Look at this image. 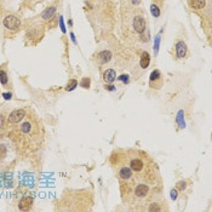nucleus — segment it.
<instances>
[{
    "label": "nucleus",
    "mask_w": 212,
    "mask_h": 212,
    "mask_svg": "<svg viewBox=\"0 0 212 212\" xmlns=\"http://www.w3.org/2000/svg\"><path fill=\"white\" fill-rule=\"evenodd\" d=\"M149 191H150V188H149L148 184H145V183H139L137 187H134V198H137V199H145V198L148 196Z\"/></svg>",
    "instance_id": "f257e3e1"
},
{
    "label": "nucleus",
    "mask_w": 212,
    "mask_h": 212,
    "mask_svg": "<svg viewBox=\"0 0 212 212\" xmlns=\"http://www.w3.org/2000/svg\"><path fill=\"white\" fill-rule=\"evenodd\" d=\"M20 20L16 17V16H6L5 18H4V26L7 28V29H11V31H16V29H18V27H20Z\"/></svg>",
    "instance_id": "f03ea898"
},
{
    "label": "nucleus",
    "mask_w": 212,
    "mask_h": 212,
    "mask_svg": "<svg viewBox=\"0 0 212 212\" xmlns=\"http://www.w3.org/2000/svg\"><path fill=\"white\" fill-rule=\"evenodd\" d=\"M24 116H26V111L17 109V111H13V112L9 115V119H7V120H9V123L16 124V123H20Z\"/></svg>",
    "instance_id": "7ed1b4c3"
},
{
    "label": "nucleus",
    "mask_w": 212,
    "mask_h": 212,
    "mask_svg": "<svg viewBox=\"0 0 212 212\" xmlns=\"http://www.w3.org/2000/svg\"><path fill=\"white\" fill-rule=\"evenodd\" d=\"M118 175H119V178L121 179V181L127 182V181H130V179L134 177V171L130 167H127V166H123V167L119 170Z\"/></svg>",
    "instance_id": "20e7f679"
},
{
    "label": "nucleus",
    "mask_w": 212,
    "mask_h": 212,
    "mask_svg": "<svg viewBox=\"0 0 212 212\" xmlns=\"http://www.w3.org/2000/svg\"><path fill=\"white\" fill-rule=\"evenodd\" d=\"M134 29L137 33H143L145 31V21L143 17L141 16H137L134 20Z\"/></svg>",
    "instance_id": "39448f33"
},
{
    "label": "nucleus",
    "mask_w": 212,
    "mask_h": 212,
    "mask_svg": "<svg viewBox=\"0 0 212 212\" xmlns=\"http://www.w3.org/2000/svg\"><path fill=\"white\" fill-rule=\"evenodd\" d=\"M32 204H33V199L31 198V196H24L23 199H21L20 201V210H22V211H27V210H29L31 207H32Z\"/></svg>",
    "instance_id": "423d86ee"
},
{
    "label": "nucleus",
    "mask_w": 212,
    "mask_h": 212,
    "mask_svg": "<svg viewBox=\"0 0 212 212\" xmlns=\"http://www.w3.org/2000/svg\"><path fill=\"white\" fill-rule=\"evenodd\" d=\"M176 52H177V56L179 58L186 57V55H187V45L184 44L183 41H178L176 44Z\"/></svg>",
    "instance_id": "0eeeda50"
},
{
    "label": "nucleus",
    "mask_w": 212,
    "mask_h": 212,
    "mask_svg": "<svg viewBox=\"0 0 212 212\" xmlns=\"http://www.w3.org/2000/svg\"><path fill=\"white\" fill-rule=\"evenodd\" d=\"M115 79H116V73H115L114 69H108V70L104 72V74H103V80H104L106 82L111 84V82H113Z\"/></svg>",
    "instance_id": "6e6552de"
},
{
    "label": "nucleus",
    "mask_w": 212,
    "mask_h": 212,
    "mask_svg": "<svg viewBox=\"0 0 212 212\" xmlns=\"http://www.w3.org/2000/svg\"><path fill=\"white\" fill-rule=\"evenodd\" d=\"M98 59H100L102 63H106V62H109L111 58H112V52L111 51H102L98 54Z\"/></svg>",
    "instance_id": "1a4fd4ad"
},
{
    "label": "nucleus",
    "mask_w": 212,
    "mask_h": 212,
    "mask_svg": "<svg viewBox=\"0 0 212 212\" xmlns=\"http://www.w3.org/2000/svg\"><path fill=\"white\" fill-rule=\"evenodd\" d=\"M149 63H150V56H149V54H148V52H143L142 56H141V62H139L141 67L147 68L149 66Z\"/></svg>",
    "instance_id": "9d476101"
},
{
    "label": "nucleus",
    "mask_w": 212,
    "mask_h": 212,
    "mask_svg": "<svg viewBox=\"0 0 212 212\" xmlns=\"http://www.w3.org/2000/svg\"><path fill=\"white\" fill-rule=\"evenodd\" d=\"M205 0H191L190 1V5H191V7H194V9H202V7H205Z\"/></svg>",
    "instance_id": "9b49d317"
},
{
    "label": "nucleus",
    "mask_w": 212,
    "mask_h": 212,
    "mask_svg": "<svg viewBox=\"0 0 212 212\" xmlns=\"http://www.w3.org/2000/svg\"><path fill=\"white\" fill-rule=\"evenodd\" d=\"M55 11H56L55 7H49V9H46V11L43 13V17H44L45 20H47V18H50V17L55 13Z\"/></svg>",
    "instance_id": "f8f14e48"
},
{
    "label": "nucleus",
    "mask_w": 212,
    "mask_h": 212,
    "mask_svg": "<svg viewBox=\"0 0 212 212\" xmlns=\"http://www.w3.org/2000/svg\"><path fill=\"white\" fill-rule=\"evenodd\" d=\"M160 78H161V74H160V72H159V70H154V72L152 73V75H150V84H153L154 81L159 80Z\"/></svg>",
    "instance_id": "ddd939ff"
},
{
    "label": "nucleus",
    "mask_w": 212,
    "mask_h": 212,
    "mask_svg": "<svg viewBox=\"0 0 212 212\" xmlns=\"http://www.w3.org/2000/svg\"><path fill=\"white\" fill-rule=\"evenodd\" d=\"M77 86H78V81L73 79V80H70V81L68 82V85H67V87H66V90H67V91H72V90L75 89Z\"/></svg>",
    "instance_id": "4468645a"
},
{
    "label": "nucleus",
    "mask_w": 212,
    "mask_h": 212,
    "mask_svg": "<svg viewBox=\"0 0 212 212\" xmlns=\"http://www.w3.org/2000/svg\"><path fill=\"white\" fill-rule=\"evenodd\" d=\"M150 11H152V15L154 17H159L160 16V10H159V7L156 5H152L150 6Z\"/></svg>",
    "instance_id": "2eb2a0df"
},
{
    "label": "nucleus",
    "mask_w": 212,
    "mask_h": 212,
    "mask_svg": "<svg viewBox=\"0 0 212 212\" xmlns=\"http://www.w3.org/2000/svg\"><path fill=\"white\" fill-rule=\"evenodd\" d=\"M0 81L2 84H6L7 82V74L4 72V70H0Z\"/></svg>",
    "instance_id": "dca6fc26"
},
{
    "label": "nucleus",
    "mask_w": 212,
    "mask_h": 212,
    "mask_svg": "<svg viewBox=\"0 0 212 212\" xmlns=\"http://www.w3.org/2000/svg\"><path fill=\"white\" fill-rule=\"evenodd\" d=\"M81 86H82L84 89H87V87L90 86V79L89 78L82 79V81H81Z\"/></svg>",
    "instance_id": "f3484780"
},
{
    "label": "nucleus",
    "mask_w": 212,
    "mask_h": 212,
    "mask_svg": "<svg viewBox=\"0 0 212 212\" xmlns=\"http://www.w3.org/2000/svg\"><path fill=\"white\" fill-rule=\"evenodd\" d=\"M149 211H160V207H159V205H158V204H150Z\"/></svg>",
    "instance_id": "a211bd4d"
},
{
    "label": "nucleus",
    "mask_w": 212,
    "mask_h": 212,
    "mask_svg": "<svg viewBox=\"0 0 212 212\" xmlns=\"http://www.w3.org/2000/svg\"><path fill=\"white\" fill-rule=\"evenodd\" d=\"M4 97H5L6 100H9V98H11V93H4Z\"/></svg>",
    "instance_id": "6ab92c4d"
},
{
    "label": "nucleus",
    "mask_w": 212,
    "mask_h": 212,
    "mask_svg": "<svg viewBox=\"0 0 212 212\" xmlns=\"http://www.w3.org/2000/svg\"><path fill=\"white\" fill-rule=\"evenodd\" d=\"M172 198H173V199H176V198H177V191H175V190L172 191Z\"/></svg>",
    "instance_id": "aec40b11"
},
{
    "label": "nucleus",
    "mask_w": 212,
    "mask_h": 212,
    "mask_svg": "<svg viewBox=\"0 0 212 212\" xmlns=\"http://www.w3.org/2000/svg\"><path fill=\"white\" fill-rule=\"evenodd\" d=\"M120 79H121V80H124V81H126V82H127V75H126V77H125V75H123V77H120Z\"/></svg>",
    "instance_id": "412c9836"
}]
</instances>
